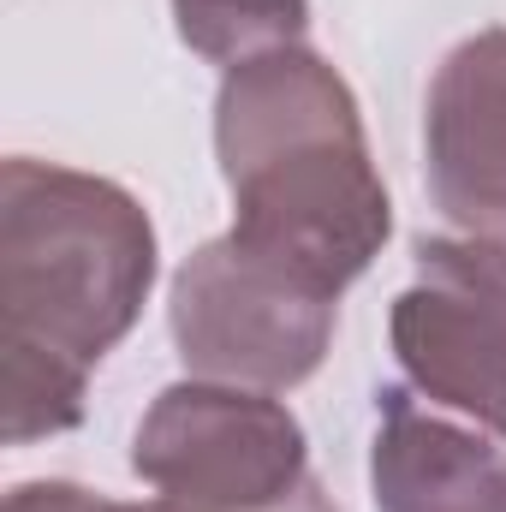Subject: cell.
I'll return each mask as SVG.
<instances>
[{"mask_svg": "<svg viewBox=\"0 0 506 512\" xmlns=\"http://www.w3.org/2000/svg\"><path fill=\"white\" fill-rule=\"evenodd\" d=\"M149 280L155 227L131 191L24 155L6 161L0 399L12 447L84 417V382L126 340Z\"/></svg>", "mask_w": 506, "mask_h": 512, "instance_id": "1", "label": "cell"}, {"mask_svg": "<svg viewBox=\"0 0 506 512\" xmlns=\"http://www.w3.org/2000/svg\"><path fill=\"white\" fill-rule=\"evenodd\" d=\"M215 149L233 191V233L292 262L334 298L387 245V191L352 90L310 48H274L227 72Z\"/></svg>", "mask_w": 506, "mask_h": 512, "instance_id": "2", "label": "cell"}, {"mask_svg": "<svg viewBox=\"0 0 506 512\" xmlns=\"http://www.w3.org/2000/svg\"><path fill=\"white\" fill-rule=\"evenodd\" d=\"M334 292L239 233L203 245L173 280V346L191 382L286 393L334 340Z\"/></svg>", "mask_w": 506, "mask_h": 512, "instance_id": "3", "label": "cell"}, {"mask_svg": "<svg viewBox=\"0 0 506 512\" xmlns=\"http://www.w3.org/2000/svg\"><path fill=\"white\" fill-rule=\"evenodd\" d=\"M131 471L155 495L215 512H334L310 477L298 417L251 387H167L137 423Z\"/></svg>", "mask_w": 506, "mask_h": 512, "instance_id": "4", "label": "cell"}, {"mask_svg": "<svg viewBox=\"0 0 506 512\" xmlns=\"http://www.w3.org/2000/svg\"><path fill=\"white\" fill-rule=\"evenodd\" d=\"M393 352L417 393L506 441V245L423 239L393 298Z\"/></svg>", "mask_w": 506, "mask_h": 512, "instance_id": "5", "label": "cell"}, {"mask_svg": "<svg viewBox=\"0 0 506 512\" xmlns=\"http://www.w3.org/2000/svg\"><path fill=\"white\" fill-rule=\"evenodd\" d=\"M423 173L465 239L506 245V30L459 42L423 108Z\"/></svg>", "mask_w": 506, "mask_h": 512, "instance_id": "6", "label": "cell"}, {"mask_svg": "<svg viewBox=\"0 0 506 512\" xmlns=\"http://www.w3.org/2000/svg\"><path fill=\"white\" fill-rule=\"evenodd\" d=\"M370 489L381 512H506V441L387 393Z\"/></svg>", "mask_w": 506, "mask_h": 512, "instance_id": "7", "label": "cell"}, {"mask_svg": "<svg viewBox=\"0 0 506 512\" xmlns=\"http://www.w3.org/2000/svg\"><path fill=\"white\" fill-rule=\"evenodd\" d=\"M173 18H179V36L203 60L233 72L274 48H298L310 6L304 0H173Z\"/></svg>", "mask_w": 506, "mask_h": 512, "instance_id": "8", "label": "cell"}, {"mask_svg": "<svg viewBox=\"0 0 506 512\" xmlns=\"http://www.w3.org/2000/svg\"><path fill=\"white\" fill-rule=\"evenodd\" d=\"M6 512H215V507H191V501H173V495L126 507V501H102L90 489H72V483H24V489H12Z\"/></svg>", "mask_w": 506, "mask_h": 512, "instance_id": "9", "label": "cell"}]
</instances>
